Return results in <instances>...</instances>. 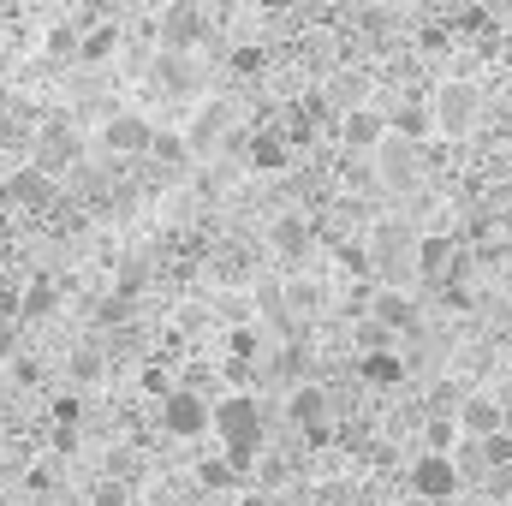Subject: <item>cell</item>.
Segmentation results:
<instances>
[{
  "label": "cell",
  "instance_id": "cell-16",
  "mask_svg": "<svg viewBox=\"0 0 512 506\" xmlns=\"http://www.w3.org/2000/svg\"><path fill=\"white\" fill-rule=\"evenodd\" d=\"M268 245L280 256H304L310 251V227H304V215H280L274 227H268Z\"/></svg>",
  "mask_w": 512,
  "mask_h": 506
},
{
  "label": "cell",
  "instance_id": "cell-3",
  "mask_svg": "<svg viewBox=\"0 0 512 506\" xmlns=\"http://www.w3.org/2000/svg\"><path fill=\"white\" fill-rule=\"evenodd\" d=\"M161 429L179 435V441H197V435L215 429V405H209L203 393H191V387H173V393L161 399Z\"/></svg>",
  "mask_w": 512,
  "mask_h": 506
},
{
  "label": "cell",
  "instance_id": "cell-29",
  "mask_svg": "<svg viewBox=\"0 0 512 506\" xmlns=\"http://www.w3.org/2000/svg\"><path fill=\"white\" fill-rule=\"evenodd\" d=\"M233 352H239V358H251V352H256V334H251V328H239V334H233Z\"/></svg>",
  "mask_w": 512,
  "mask_h": 506
},
{
  "label": "cell",
  "instance_id": "cell-20",
  "mask_svg": "<svg viewBox=\"0 0 512 506\" xmlns=\"http://www.w3.org/2000/svg\"><path fill=\"white\" fill-rule=\"evenodd\" d=\"M155 161H167V167H191L197 161V149H191V137H179V131H155V149H149Z\"/></svg>",
  "mask_w": 512,
  "mask_h": 506
},
{
  "label": "cell",
  "instance_id": "cell-35",
  "mask_svg": "<svg viewBox=\"0 0 512 506\" xmlns=\"http://www.w3.org/2000/svg\"><path fill=\"white\" fill-rule=\"evenodd\" d=\"M507 471H512V453H507Z\"/></svg>",
  "mask_w": 512,
  "mask_h": 506
},
{
  "label": "cell",
  "instance_id": "cell-6",
  "mask_svg": "<svg viewBox=\"0 0 512 506\" xmlns=\"http://www.w3.org/2000/svg\"><path fill=\"white\" fill-rule=\"evenodd\" d=\"M501 423H507V411H501L495 393L459 399V429H465V441H501Z\"/></svg>",
  "mask_w": 512,
  "mask_h": 506
},
{
  "label": "cell",
  "instance_id": "cell-21",
  "mask_svg": "<svg viewBox=\"0 0 512 506\" xmlns=\"http://www.w3.org/2000/svg\"><path fill=\"white\" fill-rule=\"evenodd\" d=\"M54 304H60V286H54L48 274H36V280L24 286V298H18V310H24V316H48Z\"/></svg>",
  "mask_w": 512,
  "mask_h": 506
},
{
  "label": "cell",
  "instance_id": "cell-5",
  "mask_svg": "<svg viewBox=\"0 0 512 506\" xmlns=\"http://www.w3.org/2000/svg\"><path fill=\"white\" fill-rule=\"evenodd\" d=\"M203 42V12L191 6V0H173L167 12H161V54H185V48H197Z\"/></svg>",
  "mask_w": 512,
  "mask_h": 506
},
{
  "label": "cell",
  "instance_id": "cell-17",
  "mask_svg": "<svg viewBox=\"0 0 512 506\" xmlns=\"http://www.w3.org/2000/svg\"><path fill=\"white\" fill-rule=\"evenodd\" d=\"M387 126H393V137H405V143H423V137L435 131V108H423V102H405V108H399Z\"/></svg>",
  "mask_w": 512,
  "mask_h": 506
},
{
  "label": "cell",
  "instance_id": "cell-2",
  "mask_svg": "<svg viewBox=\"0 0 512 506\" xmlns=\"http://www.w3.org/2000/svg\"><path fill=\"white\" fill-rule=\"evenodd\" d=\"M477 120H483V96H477V84L453 78V84L435 90V131H441V137H465V131H477Z\"/></svg>",
  "mask_w": 512,
  "mask_h": 506
},
{
  "label": "cell",
  "instance_id": "cell-31",
  "mask_svg": "<svg viewBox=\"0 0 512 506\" xmlns=\"http://www.w3.org/2000/svg\"><path fill=\"white\" fill-rule=\"evenodd\" d=\"M495 399H501V411L512 417V381H507V387H495Z\"/></svg>",
  "mask_w": 512,
  "mask_h": 506
},
{
  "label": "cell",
  "instance_id": "cell-32",
  "mask_svg": "<svg viewBox=\"0 0 512 506\" xmlns=\"http://www.w3.org/2000/svg\"><path fill=\"white\" fill-rule=\"evenodd\" d=\"M256 6H262V12H286L292 0H256Z\"/></svg>",
  "mask_w": 512,
  "mask_h": 506
},
{
  "label": "cell",
  "instance_id": "cell-13",
  "mask_svg": "<svg viewBox=\"0 0 512 506\" xmlns=\"http://www.w3.org/2000/svg\"><path fill=\"white\" fill-rule=\"evenodd\" d=\"M227 120H233V108H227V102H203V108H197V120H191V131H185V137H191V149H197V155H203V149H215V143H221V131H227Z\"/></svg>",
  "mask_w": 512,
  "mask_h": 506
},
{
  "label": "cell",
  "instance_id": "cell-15",
  "mask_svg": "<svg viewBox=\"0 0 512 506\" xmlns=\"http://www.w3.org/2000/svg\"><path fill=\"white\" fill-rule=\"evenodd\" d=\"M447 262H453V245H447L441 233H429V239H417V245H411V268H417L423 280H441V274H447Z\"/></svg>",
  "mask_w": 512,
  "mask_h": 506
},
{
  "label": "cell",
  "instance_id": "cell-19",
  "mask_svg": "<svg viewBox=\"0 0 512 506\" xmlns=\"http://www.w3.org/2000/svg\"><path fill=\"white\" fill-rule=\"evenodd\" d=\"M251 167L256 173H280V167H286V143H280L274 131H256L251 137Z\"/></svg>",
  "mask_w": 512,
  "mask_h": 506
},
{
  "label": "cell",
  "instance_id": "cell-26",
  "mask_svg": "<svg viewBox=\"0 0 512 506\" xmlns=\"http://www.w3.org/2000/svg\"><path fill=\"white\" fill-rule=\"evenodd\" d=\"M233 72L239 78H256L262 72V48H233Z\"/></svg>",
  "mask_w": 512,
  "mask_h": 506
},
{
  "label": "cell",
  "instance_id": "cell-18",
  "mask_svg": "<svg viewBox=\"0 0 512 506\" xmlns=\"http://www.w3.org/2000/svg\"><path fill=\"white\" fill-rule=\"evenodd\" d=\"M358 376L376 381V387H399V381H405V364H399L393 352H364V358H358Z\"/></svg>",
  "mask_w": 512,
  "mask_h": 506
},
{
  "label": "cell",
  "instance_id": "cell-23",
  "mask_svg": "<svg viewBox=\"0 0 512 506\" xmlns=\"http://www.w3.org/2000/svg\"><path fill=\"white\" fill-rule=\"evenodd\" d=\"M114 48H120V30H114V24H96V30L84 36V60H108Z\"/></svg>",
  "mask_w": 512,
  "mask_h": 506
},
{
  "label": "cell",
  "instance_id": "cell-27",
  "mask_svg": "<svg viewBox=\"0 0 512 506\" xmlns=\"http://www.w3.org/2000/svg\"><path fill=\"white\" fill-rule=\"evenodd\" d=\"M54 453H60V459H66V453H78V429H66V423H60V429H54Z\"/></svg>",
  "mask_w": 512,
  "mask_h": 506
},
{
  "label": "cell",
  "instance_id": "cell-10",
  "mask_svg": "<svg viewBox=\"0 0 512 506\" xmlns=\"http://www.w3.org/2000/svg\"><path fill=\"white\" fill-rule=\"evenodd\" d=\"M340 137H346V149H382L387 137H393V126L376 108H346L340 114Z\"/></svg>",
  "mask_w": 512,
  "mask_h": 506
},
{
  "label": "cell",
  "instance_id": "cell-24",
  "mask_svg": "<svg viewBox=\"0 0 512 506\" xmlns=\"http://www.w3.org/2000/svg\"><path fill=\"white\" fill-rule=\"evenodd\" d=\"M197 477H203V489H227V483L239 477V465L221 453V459H203V465H197Z\"/></svg>",
  "mask_w": 512,
  "mask_h": 506
},
{
  "label": "cell",
  "instance_id": "cell-1",
  "mask_svg": "<svg viewBox=\"0 0 512 506\" xmlns=\"http://www.w3.org/2000/svg\"><path fill=\"white\" fill-rule=\"evenodd\" d=\"M215 435H221V453L239 465V477L256 465V447H262V411H256L251 393H227L215 399Z\"/></svg>",
  "mask_w": 512,
  "mask_h": 506
},
{
  "label": "cell",
  "instance_id": "cell-11",
  "mask_svg": "<svg viewBox=\"0 0 512 506\" xmlns=\"http://www.w3.org/2000/svg\"><path fill=\"white\" fill-rule=\"evenodd\" d=\"M286 417L298 423V429H322V417H328V393L316 387V381H304V387H292V399H286Z\"/></svg>",
  "mask_w": 512,
  "mask_h": 506
},
{
  "label": "cell",
  "instance_id": "cell-30",
  "mask_svg": "<svg viewBox=\"0 0 512 506\" xmlns=\"http://www.w3.org/2000/svg\"><path fill=\"white\" fill-rule=\"evenodd\" d=\"M54 417H60V423L72 429V423H78V399H60V405H54Z\"/></svg>",
  "mask_w": 512,
  "mask_h": 506
},
{
  "label": "cell",
  "instance_id": "cell-9",
  "mask_svg": "<svg viewBox=\"0 0 512 506\" xmlns=\"http://www.w3.org/2000/svg\"><path fill=\"white\" fill-rule=\"evenodd\" d=\"M376 179H382L387 191H411V185H417V143H405V137H387Z\"/></svg>",
  "mask_w": 512,
  "mask_h": 506
},
{
  "label": "cell",
  "instance_id": "cell-33",
  "mask_svg": "<svg viewBox=\"0 0 512 506\" xmlns=\"http://www.w3.org/2000/svg\"><path fill=\"white\" fill-rule=\"evenodd\" d=\"M245 506H268V501H262V495H251V501H245Z\"/></svg>",
  "mask_w": 512,
  "mask_h": 506
},
{
  "label": "cell",
  "instance_id": "cell-14",
  "mask_svg": "<svg viewBox=\"0 0 512 506\" xmlns=\"http://www.w3.org/2000/svg\"><path fill=\"white\" fill-rule=\"evenodd\" d=\"M370 316H376L382 328H393V334H411V328H417V304H411L405 292H393V286L376 292V310H370Z\"/></svg>",
  "mask_w": 512,
  "mask_h": 506
},
{
  "label": "cell",
  "instance_id": "cell-7",
  "mask_svg": "<svg viewBox=\"0 0 512 506\" xmlns=\"http://www.w3.org/2000/svg\"><path fill=\"white\" fill-rule=\"evenodd\" d=\"M6 203H12V209H48V203H54V173H42L36 161H24V167L6 179Z\"/></svg>",
  "mask_w": 512,
  "mask_h": 506
},
{
  "label": "cell",
  "instance_id": "cell-12",
  "mask_svg": "<svg viewBox=\"0 0 512 506\" xmlns=\"http://www.w3.org/2000/svg\"><path fill=\"white\" fill-rule=\"evenodd\" d=\"M72 155H78V143H72V131L66 126H42V143H36V167L42 173H60V167H72Z\"/></svg>",
  "mask_w": 512,
  "mask_h": 506
},
{
  "label": "cell",
  "instance_id": "cell-28",
  "mask_svg": "<svg viewBox=\"0 0 512 506\" xmlns=\"http://www.w3.org/2000/svg\"><path fill=\"white\" fill-rule=\"evenodd\" d=\"M72 376H102V358H96V352H78V364H72Z\"/></svg>",
  "mask_w": 512,
  "mask_h": 506
},
{
  "label": "cell",
  "instance_id": "cell-25",
  "mask_svg": "<svg viewBox=\"0 0 512 506\" xmlns=\"http://www.w3.org/2000/svg\"><path fill=\"white\" fill-rule=\"evenodd\" d=\"M48 54H84V42H78V30H72V24H60V30H48Z\"/></svg>",
  "mask_w": 512,
  "mask_h": 506
},
{
  "label": "cell",
  "instance_id": "cell-8",
  "mask_svg": "<svg viewBox=\"0 0 512 506\" xmlns=\"http://www.w3.org/2000/svg\"><path fill=\"white\" fill-rule=\"evenodd\" d=\"M102 143H108L114 155H149V149H155V126H149L143 114H114V120L102 126Z\"/></svg>",
  "mask_w": 512,
  "mask_h": 506
},
{
  "label": "cell",
  "instance_id": "cell-34",
  "mask_svg": "<svg viewBox=\"0 0 512 506\" xmlns=\"http://www.w3.org/2000/svg\"><path fill=\"white\" fill-rule=\"evenodd\" d=\"M0 435H6V411H0Z\"/></svg>",
  "mask_w": 512,
  "mask_h": 506
},
{
  "label": "cell",
  "instance_id": "cell-4",
  "mask_svg": "<svg viewBox=\"0 0 512 506\" xmlns=\"http://www.w3.org/2000/svg\"><path fill=\"white\" fill-rule=\"evenodd\" d=\"M459 459L453 453H423L417 465H411V495L417 501H453V489H459Z\"/></svg>",
  "mask_w": 512,
  "mask_h": 506
},
{
  "label": "cell",
  "instance_id": "cell-22",
  "mask_svg": "<svg viewBox=\"0 0 512 506\" xmlns=\"http://www.w3.org/2000/svg\"><path fill=\"white\" fill-rule=\"evenodd\" d=\"M459 435H465L459 417H435L429 423V453H459Z\"/></svg>",
  "mask_w": 512,
  "mask_h": 506
},
{
  "label": "cell",
  "instance_id": "cell-36",
  "mask_svg": "<svg viewBox=\"0 0 512 506\" xmlns=\"http://www.w3.org/2000/svg\"><path fill=\"white\" fill-rule=\"evenodd\" d=\"M0 227H6V215H0Z\"/></svg>",
  "mask_w": 512,
  "mask_h": 506
}]
</instances>
